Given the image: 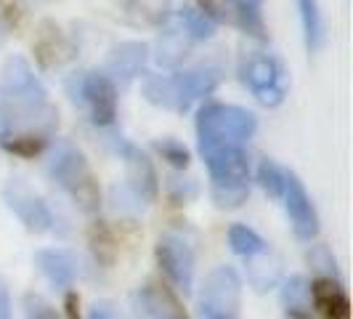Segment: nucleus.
I'll return each mask as SVG.
<instances>
[{
    "instance_id": "nucleus-15",
    "label": "nucleus",
    "mask_w": 353,
    "mask_h": 319,
    "mask_svg": "<svg viewBox=\"0 0 353 319\" xmlns=\"http://www.w3.org/2000/svg\"><path fill=\"white\" fill-rule=\"evenodd\" d=\"M149 59V46L141 40H125L120 46H114L104 61V75L117 86V83H130L141 75L143 64Z\"/></svg>"
},
{
    "instance_id": "nucleus-36",
    "label": "nucleus",
    "mask_w": 353,
    "mask_h": 319,
    "mask_svg": "<svg viewBox=\"0 0 353 319\" xmlns=\"http://www.w3.org/2000/svg\"><path fill=\"white\" fill-rule=\"evenodd\" d=\"M0 319H11V298H8V287L0 282Z\"/></svg>"
},
{
    "instance_id": "nucleus-4",
    "label": "nucleus",
    "mask_w": 353,
    "mask_h": 319,
    "mask_svg": "<svg viewBox=\"0 0 353 319\" xmlns=\"http://www.w3.org/2000/svg\"><path fill=\"white\" fill-rule=\"evenodd\" d=\"M242 83L263 106H279L287 93V70L274 53H250L239 64Z\"/></svg>"
},
{
    "instance_id": "nucleus-2",
    "label": "nucleus",
    "mask_w": 353,
    "mask_h": 319,
    "mask_svg": "<svg viewBox=\"0 0 353 319\" xmlns=\"http://www.w3.org/2000/svg\"><path fill=\"white\" fill-rule=\"evenodd\" d=\"M48 176L70 195V200L85 213L93 215L101 208V189L90 171L85 155L70 142H59L48 160Z\"/></svg>"
},
{
    "instance_id": "nucleus-10",
    "label": "nucleus",
    "mask_w": 353,
    "mask_h": 319,
    "mask_svg": "<svg viewBox=\"0 0 353 319\" xmlns=\"http://www.w3.org/2000/svg\"><path fill=\"white\" fill-rule=\"evenodd\" d=\"M199 303L212 309V311H218V314L236 319L239 306H242V280H239L236 269L229 264L212 269L210 274L205 277Z\"/></svg>"
},
{
    "instance_id": "nucleus-25",
    "label": "nucleus",
    "mask_w": 353,
    "mask_h": 319,
    "mask_svg": "<svg viewBox=\"0 0 353 319\" xmlns=\"http://www.w3.org/2000/svg\"><path fill=\"white\" fill-rule=\"evenodd\" d=\"M88 242L99 264H104V266L114 264V258H117V242H114V234L109 231V226H106L104 221H96V224L90 226Z\"/></svg>"
},
{
    "instance_id": "nucleus-12",
    "label": "nucleus",
    "mask_w": 353,
    "mask_h": 319,
    "mask_svg": "<svg viewBox=\"0 0 353 319\" xmlns=\"http://www.w3.org/2000/svg\"><path fill=\"white\" fill-rule=\"evenodd\" d=\"M117 155L125 162V178H128V186L125 189L136 197L141 205L154 202L159 192V178L154 165H152V160L146 157L136 144L123 142V139L117 142Z\"/></svg>"
},
{
    "instance_id": "nucleus-7",
    "label": "nucleus",
    "mask_w": 353,
    "mask_h": 319,
    "mask_svg": "<svg viewBox=\"0 0 353 319\" xmlns=\"http://www.w3.org/2000/svg\"><path fill=\"white\" fill-rule=\"evenodd\" d=\"M157 264L165 271V277L173 282L178 293L189 296L194 287V248L186 237H181L176 231L162 234L157 242Z\"/></svg>"
},
{
    "instance_id": "nucleus-26",
    "label": "nucleus",
    "mask_w": 353,
    "mask_h": 319,
    "mask_svg": "<svg viewBox=\"0 0 353 319\" xmlns=\"http://www.w3.org/2000/svg\"><path fill=\"white\" fill-rule=\"evenodd\" d=\"M250 261V282L255 290H268V287H274L276 280H279V261L276 258H271L268 255V250H265L263 255H255V258H248Z\"/></svg>"
},
{
    "instance_id": "nucleus-22",
    "label": "nucleus",
    "mask_w": 353,
    "mask_h": 319,
    "mask_svg": "<svg viewBox=\"0 0 353 319\" xmlns=\"http://www.w3.org/2000/svg\"><path fill=\"white\" fill-rule=\"evenodd\" d=\"M229 245L236 255H242L245 261L255 258V255H263L268 250V242L258 234L255 229H250L245 224H234L229 229Z\"/></svg>"
},
{
    "instance_id": "nucleus-38",
    "label": "nucleus",
    "mask_w": 353,
    "mask_h": 319,
    "mask_svg": "<svg viewBox=\"0 0 353 319\" xmlns=\"http://www.w3.org/2000/svg\"><path fill=\"white\" fill-rule=\"evenodd\" d=\"M8 128H11V123H8V115L0 109V142L6 139V133H8Z\"/></svg>"
},
{
    "instance_id": "nucleus-1",
    "label": "nucleus",
    "mask_w": 353,
    "mask_h": 319,
    "mask_svg": "<svg viewBox=\"0 0 353 319\" xmlns=\"http://www.w3.org/2000/svg\"><path fill=\"white\" fill-rule=\"evenodd\" d=\"M221 83V70L212 64H202L196 70L176 72V75H154L143 83V99L149 104L189 112L194 102L210 96Z\"/></svg>"
},
{
    "instance_id": "nucleus-37",
    "label": "nucleus",
    "mask_w": 353,
    "mask_h": 319,
    "mask_svg": "<svg viewBox=\"0 0 353 319\" xmlns=\"http://www.w3.org/2000/svg\"><path fill=\"white\" fill-rule=\"evenodd\" d=\"M196 317L199 319H234V317H226V314H218V311H212V309L202 306V303H196Z\"/></svg>"
},
{
    "instance_id": "nucleus-8",
    "label": "nucleus",
    "mask_w": 353,
    "mask_h": 319,
    "mask_svg": "<svg viewBox=\"0 0 353 319\" xmlns=\"http://www.w3.org/2000/svg\"><path fill=\"white\" fill-rule=\"evenodd\" d=\"M3 200L8 205V211L17 215L24 224V229L32 234H43L53 226V213L51 208L43 202V197L24 181V178H8L3 186Z\"/></svg>"
},
{
    "instance_id": "nucleus-28",
    "label": "nucleus",
    "mask_w": 353,
    "mask_h": 319,
    "mask_svg": "<svg viewBox=\"0 0 353 319\" xmlns=\"http://www.w3.org/2000/svg\"><path fill=\"white\" fill-rule=\"evenodd\" d=\"M284 171L282 165H276L274 160L265 157L261 165H258V184L263 186L265 192H268V197H279L284 195Z\"/></svg>"
},
{
    "instance_id": "nucleus-17",
    "label": "nucleus",
    "mask_w": 353,
    "mask_h": 319,
    "mask_svg": "<svg viewBox=\"0 0 353 319\" xmlns=\"http://www.w3.org/2000/svg\"><path fill=\"white\" fill-rule=\"evenodd\" d=\"M311 303L321 319H351V301L340 280H316L311 284Z\"/></svg>"
},
{
    "instance_id": "nucleus-30",
    "label": "nucleus",
    "mask_w": 353,
    "mask_h": 319,
    "mask_svg": "<svg viewBox=\"0 0 353 319\" xmlns=\"http://www.w3.org/2000/svg\"><path fill=\"white\" fill-rule=\"evenodd\" d=\"M0 144H3L11 155H19V157H35V155L43 152L46 139H43V136H35V133H24V136H14V139H3Z\"/></svg>"
},
{
    "instance_id": "nucleus-19",
    "label": "nucleus",
    "mask_w": 353,
    "mask_h": 319,
    "mask_svg": "<svg viewBox=\"0 0 353 319\" xmlns=\"http://www.w3.org/2000/svg\"><path fill=\"white\" fill-rule=\"evenodd\" d=\"M117 3L133 21L149 24V27H162L173 14L170 0H117Z\"/></svg>"
},
{
    "instance_id": "nucleus-40",
    "label": "nucleus",
    "mask_w": 353,
    "mask_h": 319,
    "mask_svg": "<svg viewBox=\"0 0 353 319\" xmlns=\"http://www.w3.org/2000/svg\"><path fill=\"white\" fill-rule=\"evenodd\" d=\"M3 40H6V30H3V27H0V43H3Z\"/></svg>"
},
{
    "instance_id": "nucleus-20",
    "label": "nucleus",
    "mask_w": 353,
    "mask_h": 319,
    "mask_svg": "<svg viewBox=\"0 0 353 319\" xmlns=\"http://www.w3.org/2000/svg\"><path fill=\"white\" fill-rule=\"evenodd\" d=\"M261 3L263 0H229V11L234 24L242 32H248L250 37H255V40H265L268 37L263 24V14H261Z\"/></svg>"
},
{
    "instance_id": "nucleus-5",
    "label": "nucleus",
    "mask_w": 353,
    "mask_h": 319,
    "mask_svg": "<svg viewBox=\"0 0 353 319\" xmlns=\"http://www.w3.org/2000/svg\"><path fill=\"white\" fill-rule=\"evenodd\" d=\"M0 88H3V96L14 104V109H32V106L48 104V90L24 56L6 59L3 72H0Z\"/></svg>"
},
{
    "instance_id": "nucleus-32",
    "label": "nucleus",
    "mask_w": 353,
    "mask_h": 319,
    "mask_svg": "<svg viewBox=\"0 0 353 319\" xmlns=\"http://www.w3.org/2000/svg\"><path fill=\"white\" fill-rule=\"evenodd\" d=\"M21 306H24V317L27 319H61V314L37 293H27Z\"/></svg>"
},
{
    "instance_id": "nucleus-34",
    "label": "nucleus",
    "mask_w": 353,
    "mask_h": 319,
    "mask_svg": "<svg viewBox=\"0 0 353 319\" xmlns=\"http://www.w3.org/2000/svg\"><path fill=\"white\" fill-rule=\"evenodd\" d=\"M196 8H199L205 17H210L215 24H218L221 19H226V11L221 8V3H218V0H196Z\"/></svg>"
},
{
    "instance_id": "nucleus-11",
    "label": "nucleus",
    "mask_w": 353,
    "mask_h": 319,
    "mask_svg": "<svg viewBox=\"0 0 353 319\" xmlns=\"http://www.w3.org/2000/svg\"><path fill=\"white\" fill-rule=\"evenodd\" d=\"M130 301L139 319H189L176 290L159 280H146Z\"/></svg>"
},
{
    "instance_id": "nucleus-35",
    "label": "nucleus",
    "mask_w": 353,
    "mask_h": 319,
    "mask_svg": "<svg viewBox=\"0 0 353 319\" xmlns=\"http://www.w3.org/2000/svg\"><path fill=\"white\" fill-rule=\"evenodd\" d=\"M196 195V184L194 181H186V184H181V181H173V200L176 202H189L192 197Z\"/></svg>"
},
{
    "instance_id": "nucleus-29",
    "label": "nucleus",
    "mask_w": 353,
    "mask_h": 319,
    "mask_svg": "<svg viewBox=\"0 0 353 319\" xmlns=\"http://www.w3.org/2000/svg\"><path fill=\"white\" fill-rule=\"evenodd\" d=\"M154 149L162 155V160H168L178 171L189 168V162H192V152L186 149V144L176 142V139H157V142H154Z\"/></svg>"
},
{
    "instance_id": "nucleus-27",
    "label": "nucleus",
    "mask_w": 353,
    "mask_h": 319,
    "mask_svg": "<svg viewBox=\"0 0 353 319\" xmlns=\"http://www.w3.org/2000/svg\"><path fill=\"white\" fill-rule=\"evenodd\" d=\"M305 258H308V264L314 269L316 280H340L335 255H332V250L327 248V245H314V248L308 250Z\"/></svg>"
},
{
    "instance_id": "nucleus-3",
    "label": "nucleus",
    "mask_w": 353,
    "mask_h": 319,
    "mask_svg": "<svg viewBox=\"0 0 353 319\" xmlns=\"http://www.w3.org/2000/svg\"><path fill=\"white\" fill-rule=\"evenodd\" d=\"M255 130H258L255 115L236 104H205L196 117L199 144L245 146L255 136Z\"/></svg>"
},
{
    "instance_id": "nucleus-9",
    "label": "nucleus",
    "mask_w": 353,
    "mask_h": 319,
    "mask_svg": "<svg viewBox=\"0 0 353 319\" xmlns=\"http://www.w3.org/2000/svg\"><path fill=\"white\" fill-rule=\"evenodd\" d=\"M77 104L90 109V120L96 125H112L117 117V86L104 72H85L77 80V90H72Z\"/></svg>"
},
{
    "instance_id": "nucleus-16",
    "label": "nucleus",
    "mask_w": 353,
    "mask_h": 319,
    "mask_svg": "<svg viewBox=\"0 0 353 319\" xmlns=\"http://www.w3.org/2000/svg\"><path fill=\"white\" fill-rule=\"evenodd\" d=\"M35 266L40 274L56 287H70L80 274V261L72 250L64 248H43L35 253Z\"/></svg>"
},
{
    "instance_id": "nucleus-23",
    "label": "nucleus",
    "mask_w": 353,
    "mask_h": 319,
    "mask_svg": "<svg viewBox=\"0 0 353 319\" xmlns=\"http://www.w3.org/2000/svg\"><path fill=\"white\" fill-rule=\"evenodd\" d=\"M282 306L287 309V314L295 311H311V282L295 274L290 280H284L282 284Z\"/></svg>"
},
{
    "instance_id": "nucleus-18",
    "label": "nucleus",
    "mask_w": 353,
    "mask_h": 319,
    "mask_svg": "<svg viewBox=\"0 0 353 319\" xmlns=\"http://www.w3.org/2000/svg\"><path fill=\"white\" fill-rule=\"evenodd\" d=\"M192 37L181 30V24L165 30L157 40V48H154V59H157L159 67H168V70H176L183 64V59L189 56V48H192Z\"/></svg>"
},
{
    "instance_id": "nucleus-33",
    "label": "nucleus",
    "mask_w": 353,
    "mask_h": 319,
    "mask_svg": "<svg viewBox=\"0 0 353 319\" xmlns=\"http://www.w3.org/2000/svg\"><path fill=\"white\" fill-rule=\"evenodd\" d=\"M88 319H125L120 309L109 301H96L88 309Z\"/></svg>"
},
{
    "instance_id": "nucleus-13",
    "label": "nucleus",
    "mask_w": 353,
    "mask_h": 319,
    "mask_svg": "<svg viewBox=\"0 0 353 319\" xmlns=\"http://www.w3.org/2000/svg\"><path fill=\"white\" fill-rule=\"evenodd\" d=\"M284 208H287V215H290V224H292V231L298 240H305L311 242L319 234V213L311 202V197L305 192L303 181L292 171L284 173Z\"/></svg>"
},
{
    "instance_id": "nucleus-21",
    "label": "nucleus",
    "mask_w": 353,
    "mask_h": 319,
    "mask_svg": "<svg viewBox=\"0 0 353 319\" xmlns=\"http://www.w3.org/2000/svg\"><path fill=\"white\" fill-rule=\"evenodd\" d=\"M298 11H301V24H303V37H305V48L314 53L324 46V17L319 11L316 0H298Z\"/></svg>"
},
{
    "instance_id": "nucleus-6",
    "label": "nucleus",
    "mask_w": 353,
    "mask_h": 319,
    "mask_svg": "<svg viewBox=\"0 0 353 319\" xmlns=\"http://www.w3.org/2000/svg\"><path fill=\"white\" fill-rule=\"evenodd\" d=\"M199 155L205 160L212 178V189H234L248 186L250 160L245 146H223V144H199Z\"/></svg>"
},
{
    "instance_id": "nucleus-39",
    "label": "nucleus",
    "mask_w": 353,
    "mask_h": 319,
    "mask_svg": "<svg viewBox=\"0 0 353 319\" xmlns=\"http://www.w3.org/2000/svg\"><path fill=\"white\" fill-rule=\"evenodd\" d=\"M287 319H311V311H295V314H287Z\"/></svg>"
},
{
    "instance_id": "nucleus-14",
    "label": "nucleus",
    "mask_w": 353,
    "mask_h": 319,
    "mask_svg": "<svg viewBox=\"0 0 353 319\" xmlns=\"http://www.w3.org/2000/svg\"><path fill=\"white\" fill-rule=\"evenodd\" d=\"M32 51L40 67L53 70V67H61L74 59V46L70 43V37L61 32V27L53 21V19H43L37 24L35 43H32Z\"/></svg>"
},
{
    "instance_id": "nucleus-31",
    "label": "nucleus",
    "mask_w": 353,
    "mask_h": 319,
    "mask_svg": "<svg viewBox=\"0 0 353 319\" xmlns=\"http://www.w3.org/2000/svg\"><path fill=\"white\" fill-rule=\"evenodd\" d=\"M27 19V0H0V27L8 30H19Z\"/></svg>"
},
{
    "instance_id": "nucleus-24",
    "label": "nucleus",
    "mask_w": 353,
    "mask_h": 319,
    "mask_svg": "<svg viewBox=\"0 0 353 319\" xmlns=\"http://www.w3.org/2000/svg\"><path fill=\"white\" fill-rule=\"evenodd\" d=\"M178 24L192 40H210L215 35V21L210 17H205L196 6H183L178 11Z\"/></svg>"
}]
</instances>
